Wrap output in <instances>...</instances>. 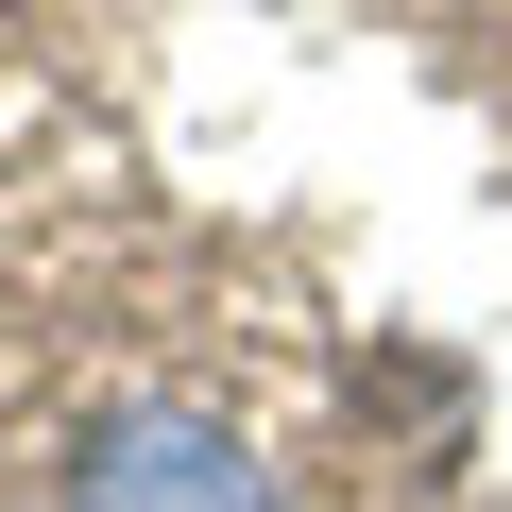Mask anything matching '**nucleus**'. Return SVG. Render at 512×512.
I'll use <instances>...</instances> for the list:
<instances>
[{"label":"nucleus","instance_id":"f257e3e1","mask_svg":"<svg viewBox=\"0 0 512 512\" xmlns=\"http://www.w3.org/2000/svg\"><path fill=\"white\" fill-rule=\"evenodd\" d=\"M86 512H274V478H256V444H239V427L154 410V427H120V444H103Z\"/></svg>","mask_w":512,"mask_h":512}]
</instances>
